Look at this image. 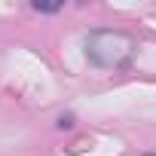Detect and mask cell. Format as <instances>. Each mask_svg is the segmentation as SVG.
<instances>
[{
	"instance_id": "6da1fadb",
	"label": "cell",
	"mask_w": 156,
	"mask_h": 156,
	"mask_svg": "<svg viewBox=\"0 0 156 156\" xmlns=\"http://www.w3.org/2000/svg\"><path fill=\"white\" fill-rule=\"evenodd\" d=\"M86 58L101 67V70H122L132 64L135 58V37H129L126 31H110V28H98V31H89L86 40Z\"/></svg>"
},
{
	"instance_id": "7a4b0ae2",
	"label": "cell",
	"mask_w": 156,
	"mask_h": 156,
	"mask_svg": "<svg viewBox=\"0 0 156 156\" xmlns=\"http://www.w3.org/2000/svg\"><path fill=\"white\" fill-rule=\"evenodd\" d=\"M31 9H37V12H58V9H64V3H58V6H46V3H31Z\"/></svg>"
},
{
	"instance_id": "3957f363",
	"label": "cell",
	"mask_w": 156,
	"mask_h": 156,
	"mask_svg": "<svg viewBox=\"0 0 156 156\" xmlns=\"http://www.w3.org/2000/svg\"><path fill=\"white\" fill-rule=\"evenodd\" d=\"M147 156H156V153H147Z\"/></svg>"
}]
</instances>
